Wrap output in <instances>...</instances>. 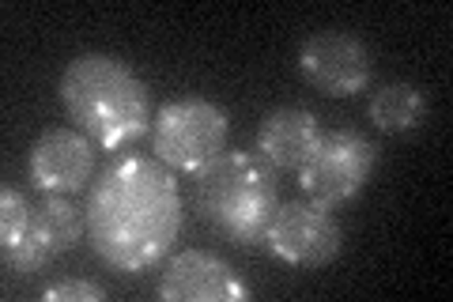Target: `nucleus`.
<instances>
[{
    "instance_id": "20e7f679",
    "label": "nucleus",
    "mask_w": 453,
    "mask_h": 302,
    "mask_svg": "<svg viewBox=\"0 0 453 302\" xmlns=\"http://www.w3.org/2000/svg\"><path fill=\"white\" fill-rule=\"evenodd\" d=\"M226 133H231V113L211 98H170L151 121V151L174 174H196L226 148Z\"/></svg>"
},
{
    "instance_id": "0eeeda50",
    "label": "nucleus",
    "mask_w": 453,
    "mask_h": 302,
    "mask_svg": "<svg viewBox=\"0 0 453 302\" xmlns=\"http://www.w3.org/2000/svg\"><path fill=\"white\" fill-rule=\"evenodd\" d=\"M88 235V215H83L68 197L42 193L31 212L27 235L12 250H4V268L12 276H35L46 265H53L61 253L76 250V242Z\"/></svg>"
},
{
    "instance_id": "39448f33",
    "label": "nucleus",
    "mask_w": 453,
    "mask_h": 302,
    "mask_svg": "<svg viewBox=\"0 0 453 302\" xmlns=\"http://www.w3.org/2000/svg\"><path fill=\"white\" fill-rule=\"evenodd\" d=\"M374 166L378 148L359 128H321L310 159L299 166V185L310 200L336 208L363 193Z\"/></svg>"
},
{
    "instance_id": "9d476101",
    "label": "nucleus",
    "mask_w": 453,
    "mask_h": 302,
    "mask_svg": "<svg viewBox=\"0 0 453 302\" xmlns=\"http://www.w3.org/2000/svg\"><path fill=\"white\" fill-rule=\"evenodd\" d=\"M159 298L163 302H242L250 298V287L242 276L208 250H181L166 261L159 276Z\"/></svg>"
},
{
    "instance_id": "9b49d317",
    "label": "nucleus",
    "mask_w": 453,
    "mask_h": 302,
    "mask_svg": "<svg viewBox=\"0 0 453 302\" xmlns=\"http://www.w3.org/2000/svg\"><path fill=\"white\" fill-rule=\"evenodd\" d=\"M321 136V125L310 110L303 106H276L261 118L257 128V155L273 170H295L310 159L314 143Z\"/></svg>"
},
{
    "instance_id": "7ed1b4c3",
    "label": "nucleus",
    "mask_w": 453,
    "mask_h": 302,
    "mask_svg": "<svg viewBox=\"0 0 453 302\" xmlns=\"http://www.w3.org/2000/svg\"><path fill=\"white\" fill-rule=\"evenodd\" d=\"M193 178L201 220L234 246H261L265 227L280 208V170L268 166L257 151L223 148Z\"/></svg>"
},
{
    "instance_id": "1a4fd4ad",
    "label": "nucleus",
    "mask_w": 453,
    "mask_h": 302,
    "mask_svg": "<svg viewBox=\"0 0 453 302\" xmlns=\"http://www.w3.org/2000/svg\"><path fill=\"white\" fill-rule=\"evenodd\" d=\"M27 174H31L38 193H57V197L83 193L95 174V140L80 133L76 125L46 128L31 143Z\"/></svg>"
},
{
    "instance_id": "f8f14e48",
    "label": "nucleus",
    "mask_w": 453,
    "mask_h": 302,
    "mask_svg": "<svg viewBox=\"0 0 453 302\" xmlns=\"http://www.w3.org/2000/svg\"><path fill=\"white\" fill-rule=\"evenodd\" d=\"M371 121L374 128L389 136H401V133H416V128L427 121V95L416 83H381V88L371 95Z\"/></svg>"
},
{
    "instance_id": "6e6552de",
    "label": "nucleus",
    "mask_w": 453,
    "mask_h": 302,
    "mask_svg": "<svg viewBox=\"0 0 453 302\" xmlns=\"http://www.w3.org/2000/svg\"><path fill=\"white\" fill-rule=\"evenodd\" d=\"M299 72L321 95L351 98L371 88V50L348 31H318L299 46Z\"/></svg>"
},
{
    "instance_id": "f03ea898",
    "label": "nucleus",
    "mask_w": 453,
    "mask_h": 302,
    "mask_svg": "<svg viewBox=\"0 0 453 302\" xmlns=\"http://www.w3.org/2000/svg\"><path fill=\"white\" fill-rule=\"evenodd\" d=\"M61 103L80 133L98 148L118 151L151 133V91L136 72L113 53H80L61 72Z\"/></svg>"
},
{
    "instance_id": "4468645a",
    "label": "nucleus",
    "mask_w": 453,
    "mask_h": 302,
    "mask_svg": "<svg viewBox=\"0 0 453 302\" xmlns=\"http://www.w3.org/2000/svg\"><path fill=\"white\" fill-rule=\"evenodd\" d=\"M106 295L110 291L95 280H61V283H53V287L42 291L46 302H103Z\"/></svg>"
},
{
    "instance_id": "ddd939ff",
    "label": "nucleus",
    "mask_w": 453,
    "mask_h": 302,
    "mask_svg": "<svg viewBox=\"0 0 453 302\" xmlns=\"http://www.w3.org/2000/svg\"><path fill=\"white\" fill-rule=\"evenodd\" d=\"M31 212H35V205L27 200V193L16 190V185H4V190H0V238H4V250H12L27 235Z\"/></svg>"
},
{
    "instance_id": "423d86ee",
    "label": "nucleus",
    "mask_w": 453,
    "mask_h": 302,
    "mask_svg": "<svg viewBox=\"0 0 453 302\" xmlns=\"http://www.w3.org/2000/svg\"><path fill=\"white\" fill-rule=\"evenodd\" d=\"M261 246L291 268H325L344 250V227L329 205L303 197L273 212Z\"/></svg>"
},
{
    "instance_id": "f257e3e1",
    "label": "nucleus",
    "mask_w": 453,
    "mask_h": 302,
    "mask_svg": "<svg viewBox=\"0 0 453 302\" xmlns=\"http://www.w3.org/2000/svg\"><path fill=\"white\" fill-rule=\"evenodd\" d=\"M83 215L98 261L121 276H140L166 261L181 235V193L174 170L148 155H125L91 182Z\"/></svg>"
}]
</instances>
